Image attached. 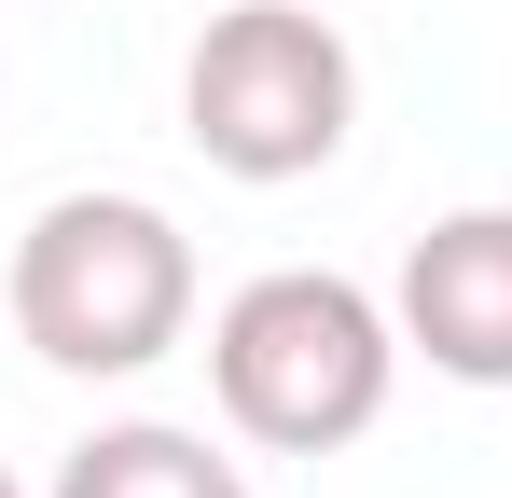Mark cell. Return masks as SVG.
<instances>
[{
    "mask_svg": "<svg viewBox=\"0 0 512 498\" xmlns=\"http://www.w3.org/2000/svg\"><path fill=\"white\" fill-rule=\"evenodd\" d=\"M208 388L222 429L263 457H346L402 388V319L333 263H277L208 319Z\"/></svg>",
    "mask_w": 512,
    "mask_h": 498,
    "instance_id": "obj_1",
    "label": "cell"
},
{
    "mask_svg": "<svg viewBox=\"0 0 512 498\" xmlns=\"http://www.w3.org/2000/svg\"><path fill=\"white\" fill-rule=\"evenodd\" d=\"M0 291H14L28 360L125 388V374H153L180 332H194V236H180L153 194H56V208H28Z\"/></svg>",
    "mask_w": 512,
    "mask_h": 498,
    "instance_id": "obj_2",
    "label": "cell"
},
{
    "mask_svg": "<svg viewBox=\"0 0 512 498\" xmlns=\"http://www.w3.org/2000/svg\"><path fill=\"white\" fill-rule=\"evenodd\" d=\"M360 125V56L305 0H236L180 56V139L222 180H319Z\"/></svg>",
    "mask_w": 512,
    "mask_h": 498,
    "instance_id": "obj_3",
    "label": "cell"
},
{
    "mask_svg": "<svg viewBox=\"0 0 512 498\" xmlns=\"http://www.w3.org/2000/svg\"><path fill=\"white\" fill-rule=\"evenodd\" d=\"M388 319L443 388H512V208H443L388 277Z\"/></svg>",
    "mask_w": 512,
    "mask_h": 498,
    "instance_id": "obj_4",
    "label": "cell"
},
{
    "mask_svg": "<svg viewBox=\"0 0 512 498\" xmlns=\"http://www.w3.org/2000/svg\"><path fill=\"white\" fill-rule=\"evenodd\" d=\"M56 498H250V471L208 443V429H167V415H111L56 457Z\"/></svg>",
    "mask_w": 512,
    "mask_h": 498,
    "instance_id": "obj_5",
    "label": "cell"
},
{
    "mask_svg": "<svg viewBox=\"0 0 512 498\" xmlns=\"http://www.w3.org/2000/svg\"><path fill=\"white\" fill-rule=\"evenodd\" d=\"M0 498H28V485H14V471H0Z\"/></svg>",
    "mask_w": 512,
    "mask_h": 498,
    "instance_id": "obj_6",
    "label": "cell"
}]
</instances>
